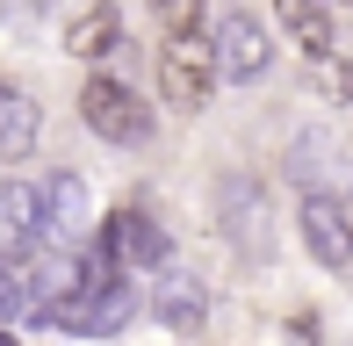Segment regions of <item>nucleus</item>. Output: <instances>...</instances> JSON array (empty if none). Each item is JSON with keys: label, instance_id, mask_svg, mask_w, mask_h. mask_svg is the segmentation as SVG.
<instances>
[{"label": "nucleus", "instance_id": "obj_1", "mask_svg": "<svg viewBox=\"0 0 353 346\" xmlns=\"http://www.w3.org/2000/svg\"><path fill=\"white\" fill-rule=\"evenodd\" d=\"M210 210H216V238L245 267H267L281 253V210H274V187L260 173H216Z\"/></svg>", "mask_w": 353, "mask_h": 346}, {"label": "nucleus", "instance_id": "obj_2", "mask_svg": "<svg viewBox=\"0 0 353 346\" xmlns=\"http://www.w3.org/2000/svg\"><path fill=\"white\" fill-rule=\"evenodd\" d=\"M43 318L65 325V332L108 339V332H123V325L137 318V289H130L123 267H108L101 253H94V260H87V281H79L72 296H58V303H43Z\"/></svg>", "mask_w": 353, "mask_h": 346}, {"label": "nucleus", "instance_id": "obj_3", "mask_svg": "<svg viewBox=\"0 0 353 346\" xmlns=\"http://www.w3.org/2000/svg\"><path fill=\"white\" fill-rule=\"evenodd\" d=\"M79 123H87L101 145H116V152L152 145V108H144L116 72H87V80H79Z\"/></svg>", "mask_w": 353, "mask_h": 346}, {"label": "nucleus", "instance_id": "obj_4", "mask_svg": "<svg viewBox=\"0 0 353 346\" xmlns=\"http://www.w3.org/2000/svg\"><path fill=\"white\" fill-rule=\"evenodd\" d=\"M159 94H166L173 116H202V101L216 94V43L202 29L159 43Z\"/></svg>", "mask_w": 353, "mask_h": 346}, {"label": "nucleus", "instance_id": "obj_5", "mask_svg": "<svg viewBox=\"0 0 353 346\" xmlns=\"http://www.w3.org/2000/svg\"><path fill=\"white\" fill-rule=\"evenodd\" d=\"M346 173H353V159H346V145H339L332 123H303V130L281 145V181L296 187V195H339Z\"/></svg>", "mask_w": 353, "mask_h": 346}, {"label": "nucleus", "instance_id": "obj_6", "mask_svg": "<svg viewBox=\"0 0 353 346\" xmlns=\"http://www.w3.org/2000/svg\"><path fill=\"white\" fill-rule=\"evenodd\" d=\"M296 231H303V253L317 267H332V274L353 267V210L339 195H303L296 202Z\"/></svg>", "mask_w": 353, "mask_h": 346}, {"label": "nucleus", "instance_id": "obj_7", "mask_svg": "<svg viewBox=\"0 0 353 346\" xmlns=\"http://www.w3.org/2000/svg\"><path fill=\"white\" fill-rule=\"evenodd\" d=\"M94 253H101L108 267H123V274H137V267H166V231L152 224L144 210H108V224L94 231Z\"/></svg>", "mask_w": 353, "mask_h": 346}, {"label": "nucleus", "instance_id": "obj_8", "mask_svg": "<svg viewBox=\"0 0 353 346\" xmlns=\"http://www.w3.org/2000/svg\"><path fill=\"white\" fill-rule=\"evenodd\" d=\"M210 43H216V80H231V87H252L274 65V37H267V22H252V14H223Z\"/></svg>", "mask_w": 353, "mask_h": 346}, {"label": "nucleus", "instance_id": "obj_9", "mask_svg": "<svg viewBox=\"0 0 353 346\" xmlns=\"http://www.w3.org/2000/svg\"><path fill=\"white\" fill-rule=\"evenodd\" d=\"M210 281L195 274V267H159V281H152V318L166 325V332H202L210 325Z\"/></svg>", "mask_w": 353, "mask_h": 346}, {"label": "nucleus", "instance_id": "obj_10", "mask_svg": "<svg viewBox=\"0 0 353 346\" xmlns=\"http://www.w3.org/2000/svg\"><path fill=\"white\" fill-rule=\"evenodd\" d=\"M43 238L51 245H79L87 238V224H94V195H87V181H79V173H43Z\"/></svg>", "mask_w": 353, "mask_h": 346}, {"label": "nucleus", "instance_id": "obj_11", "mask_svg": "<svg viewBox=\"0 0 353 346\" xmlns=\"http://www.w3.org/2000/svg\"><path fill=\"white\" fill-rule=\"evenodd\" d=\"M123 51V14L116 0H94V8H79L65 22V58H87V65H101V58Z\"/></svg>", "mask_w": 353, "mask_h": 346}, {"label": "nucleus", "instance_id": "obj_12", "mask_svg": "<svg viewBox=\"0 0 353 346\" xmlns=\"http://www.w3.org/2000/svg\"><path fill=\"white\" fill-rule=\"evenodd\" d=\"M37 137H43L37 101H29V94L14 87V80H0V166L29 159V152H37Z\"/></svg>", "mask_w": 353, "mask_h": 346}, {"label": "nucleus", "instance_id": "obj_13", "mask_svg": "<svg viewBox=\"0 0 353 346\" xmlns=\"http://www.w3.org/2000/svg\"><path fill=\"white\" fill-rule=\"evenodd\" d=\"M0 238L8 245H51L43 238V187L37 181H0Z\"/></svg>", "mask_w": 353, "mask_h": 346}, {"label": "nucleus", "instance_id": "obj_14", "mask_svg": "<svg viewBox=\"0 0 353 346\" xmlns=\"http://www.w3.org/2000/svg\"><path fill=\"white\" fill-rule=\"evenodd\" d=\"M332 8H339V0H281V29L296 37V51H303V58L339 51V43H332Z\"/></svg>", "mask_w": 353, "mask_h": 346}, {"label": "nucleus", "instance_id": "obj_15", "mask_svg": "<svg viewBox=\"0 0 353 346\" xmlns=\"http://www.w3.org/2000/svg\"><path fill=\"white\" fill-rule=\"evenodd\" d=\"M303 87H310L325 108H353V58H339V51L303 58Z\"/></svg>", "mask_w": 353, "mask_h": 346}, {"label": "nucleus", "instance_id": "obj_16", "mask_svg": "<svg viewBox=\"0 0 353 346\" xmlns=\"http://www.w3.org/2000/svg\"><path fill=\"white\" fill-rule=\"evenodd\" d=\"M152 14H159L166 37H195L202 29V0H152Z\"/></svg>", "mask_w": 353, "mask_h": 346}, {"label": "nucleus", "instance_id": "obj_17", "mask_svg": "<svg viewBox=\"0 0 353 346\" xmlns=\"http://www.w3.org/2000/svg\"><path fill=\"white\" fill-rule=\"evenodd\" d=\"M346 8H353V0H346Z\"/></svg>", "mask_w": 353, "mask_h": 346}]
</instances>
